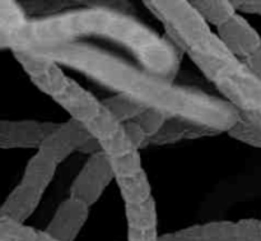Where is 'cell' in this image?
<instances>
[{
  "instance_id": "obj_1",
  "label": "cell",
  "mask_w": 261,
  "mask_h": 241,
  "mask_svg": "<svg viewBox=\"0 0 261 241\" xmlns=\"http://www.w3.org/2000/svg\"><path fill=\"white\" fill-rule=\"evenodd\" d=\"M38 54L84 74L117 94L132 97L148 109L161 110L171 119H182L227 133L240 116L239 110L226 100L173 83L88 43H70Z\"/></svg>"
},
{
  "instance_id": "obj_2",
  "label": "cell",
  "mask_w": 261,
  "mask_h": 241,
  "mask_svg": "<svg viewBox=\"0 0 261 241\" xmlns=\"http://www.w3.org/2000/svg\"><path fill=\"white\" fill-rule=\"evenodd\" d=\"M97 37L124 46L142 68L173 82L181 64V51L137 18L107 7H88L30 19L13 40L9 50L40 51Z\"/></svg>"
},
{
  "instance_id": "obj_3",
  "label": "cell",
  "mask_w": 261,
  "mask_h": 241,
  "mask_svg": "<svg viewBox=\"0 0 261 241\" xmlns=\"http://www.w3.org/2000/svg\"><path fill=\"white\" fill-rule=\"evenodd\" d=\"M116 180L110 158L103 152L89 156L70 186V197L92 207Z\"/></svg>"
},
{
  "instance_id": "obj_4",
  "label": "cell",
  "mask_w": 261,
  "mask_h": 241,
  "mask_svg": "<svg viewBox=\"0 0 261 241\" xmlns=\"http://www.w3.org/2000/svg\"><path fill=\"white\" fill-rule=\"evenodd\" d=\"M13 55L31 82L53 100L68 86L70 78L54 59L32 51H13Z\"/></svg>"
},
{
  "instance_id": "obj_5",
  "label": "cell",
  "mask_w": 261,
  "mask_h": 241,
  "mask_svg": "<svg viewBox=\"0 0 261 241\" xmlns=\"http://www.w3.org/2000/svg\"><path fill=\"white\" fill-rule=\"evenodd\" d=\"M59 124L37 120H2L0 148L3 150H40L46 138Z\"/></svg>"
},
{
  "instance_id": "obj_6",
  "label": "cell",
  "mask_w": 261,
  "mask_h": 241,
  "mask_svg": "<svg viewBox=\"0 0 261 241\" xmlns=\"http://www.w3.org/2000/svg\"><path fill=\"white\" fill-rule=\"evenodd\" d=\"M93 137L86 125L76 120L69 119L68 122L58 125V128L46 138L38 151L45 153L59 165L75 151L81 152L82 148Z\"/></svg>"
},
{
  "instance_id": "obj_7",
  "label": "cell",
  "mask_w": 261,
  "mask_h": 241,
  "mask_svg": "<svg viewBox=\"0 0 261 241\" xmlns=\"http://www.w3.org/2000/svg\"><path fill=\"white\" fill-rule=\"evenodd\" d=\"M216 33L224 46L241 60H246L261 49L260 33L240 13L219 26Z\"/></svg>"
},
{
  "instance_id": "obj_8",
  "label": "cell",
  "mask_w": 261,
  "mask_h": 241,
  "mask_svg": "<svg viewBox=\"0 0 261 241\" xmlns=\"http://www.w3.org/2000/svg\"><path fill=\"white\" fill-rule=\"evenodd\" d=\"M86 127L109 158L120 157L134 150L127 139L124 124L117 122L105 107Z\"/></svg>"
},
{
  "instance_id": "obj_9",
  "label": "cell",
  "mask_w": 261,
  "mask_h": 241,
  "mask_svg": "<svg viewBox=\"0 0 261 241\" xmlns=\"http://www.w3.org/2000/svg\"><path fill=\"white\" fill-rule=\"evenodd\" d=\"M89 208L83 202L69 197L58 207L43 231L60 241H75L88 220Z\"/></svg>"
},
{
  "instance_id": "obj_10",
  "label": "cell",
  "mask_w": 261,
  "mask_h": 241,
  "mask_svg": "<svg viewBox=\"0 0 261 241\" xmlns=\"http://www.w3.org/2000/svg\"><path fill=\"white\" fill-rule=\"evenodd\" d=\"M54 101L70 115V119L84 125L94 119L103 109L102 101H98L91 92L71 78L69 79L68 86Z\"/></svg>"
},
{
  "instance_id": "obj_11",
  "label": "cell",
  "mask_w": 261,
  "mask_h": 241,
  "mask_svg": "<svg viewBox=\"0 0 261 241\" xmlns=\"http://www.w3.org/2000/svg\"><path fill=\"white\" fill-rule=\"evenodd\" d=\"M126 241H158V214L154 198L142 204L125 206Z\"/></svg>"
},
{
  "instance_id": "obj_12",
  "label": "cell",
  "mask_w": 261,
  "mask_h": 241,
  "mask_svg": "<svg viewBox=\"0 0 261 241\" xmlns=\"http://www.w3.org/2000/svg\"><path fill=\"white\" fill-rule=\"evenodd\" d=\"M43 194L45 193L20 181L10 191L3 206L0 207V216L24 224L35 213L38 204L41 203Z\"/></svg>"
},
{
  "instance_id": "obj_13",
  "label": "cell",
  "mask_w": 261,
  "mask_h": 241,
  "mask_svg": "<svg viewBox=\"0 0 261 241\" xmlns=\"http://www.w3.org/2000/svg\"><path fill=\"white\" fill-rule=\"evenodd\" d=\"M30 19L22 5L14 0L0 2V47L9 49L10 43L22 32Z\"/></svg>"
},
{
  "instance_id": "obj_14",
  "label": "cell",
  "mask_w": 261,
  "mask_h": 241,
  "mask_svg": "<svg viewBox=\"0 0 261 241\" xmlns=\"http://www.w3.org/2000/svg\"><path fill=\"white\" fill-rule=\"evenodd\" d=\"M58 166V163L51 160L48 156H46L41 151H37L28 160L20 181L45 193L46 189L55 178Z\"/></svg>"
},
{
  "instance_id": "obj_15",
  "label": "cell",
  "mask_w": 261,
  "mask_h": 241,
  "mask_svg": "<svg viewBox=\"0 0 261 241\" xmlns=\"http://www.w3.org/2000/svg\"><path fill=\"white\" fill-rule=\"evenodd\" d=\"M116 184L125 206L142 204L153 198L152 186L144 170L137 175L117 178Z\"/></svg>"
},
{
  "instance_id": "obj_16",
  "label": "cell",
  "mask_w": 261,
  "mask_h": 241,
  "mask_svg": "<svg viewBox=\"0 0 261 241\" xmlns=\"http://www.w3.org/2000/svg\"><path fill=\"white\" fill-rule=\"evenodd\" d=\"M190 3L209 26L217 28L237 14L233 3L229 0H194Z\"/></svg>"
},
{
  "instance_id": "obj_17",
  "label": "cell",
  "mask_w": 261,
  "mask_h": 241,
  "mask_svg": "<svg viewBox=\"0 0 261 241\" xmlns=\"http://www.w3.org/2000/svg\"><path fill=\"white\" fill-rule=\"evenodd\" d=\"M102 106L121 124L133 122L147 109L132 97L117 93L115 96L109 97V99L102 100Z\"/></svg>"
},
{
  "instance_id": "obj_18",
  "label": "cell",
  "mask_w": 261,
  "mask_h": 241,
  "mask_svg": "<svg viewBox=\"0 0 261 241\" xmlns=\"http://www.w3.org/2000/svg\"><path fill=\"white\" fill-rule=\"evenodd\" d=\"M227 134L250 147L261 150V128L246 112L240 111L239 119L227 130Z\"/></svg>"
},
{
  "instance_id": "obj_19",
  "label": "cell",
  "mask_w": 261,
  "mask_h": 241,
  "mask_svg": "<svg viewBox=\"0 0 261 241\" xmlns=\"http://www.w3.org/2000/svg\"><path fill=\"white\" fill-rule=\"evenodd\" d=\"M38 231L23 222L0 216V241H37Z\"/></svg>"
},
{
  "instance_id": "obj_20",
  "label": "cell",
  "mask_w": 261,
  "mask_h": 241,
  "mask_svg": "<svg viewBox=\"0 0 261 241\" xmlns=\"http://www.w3.org/2000/svg\"><path fill=\"white\" fill-rule=\"evenodd\" d=\"M203 241H237L236 222L212 221L201 225Z\"/></svg>"
},
{
  "instance_id": "obj_21",
  "label": "cell",
  "mask_w": 261,
  "mask_h": 241,
  "mask_svg": "<svg viewBox=\"0 0 261 241\" xmlns=\"http://www.w3.org/2000/svg\"><path fill=\"white\" fill-rule=\"evenodd\" d=\"M112 170L117 178H126L133 176L143 171L142 157H140V151L133 150L132 152L126 153L124 156H120L116 158H110Z\"/></svg>"
},
{
  "instance_id": "obj_22",
  "label": "cell",
  "mask_w": 261,
  "mask_h": 241,
  "mask_svg": "<svg viewBox=\"0 0 261 241\" xmlns=\"http://www.w3.org/2000/svg\"><path fill=\"white\" fill-rule=\"evenodd\" d=\"M171 117H168L167 115L163 111L157 109H145L139 116L135 119V122L140 125L143 130H144L145 135L148 137V139H152L155 135L160 134L161 130L165 128V125L167 124L168 120Z\"/></svg>"
},
{
  "instance_id": "obj_23",
  "label": "cell",
  "mask_w": 261,
  "mask_h": 241,
  "mask_svg": "<svg viewBox=\"0 0 261 241\" xmlns=\"http://www.w3.org/2000/svg\"><path fill=\"white\" fill-rule=\"evenodd\" d=\"M237 241H261L260 220L242 219L236 222Z\"/></svg>"
},
{
  "instance_id": "obj_24",
  "label": "cell",
  "mask_w": 261,
  "mask_h": 241,
  "mask_svg": "<svg viewBox=\"0 0 261 241\" xmlns=\"http://www.w3.org/2000/svg\"><path fill=\"white\" fill-rule=\"evenodd\" d=\"M158 241H203L201 225H194L178 231L160 235Z\"/></svg>"
},
{
  "instance_id": "obj_25",
  "label": "cell",
  "mask_w": 261,
  "mask_h": 241,
  "mask_svg": "<svg viewBox=\"0 0 261 241\" xmlns=\"http://www.w3.org/2000/svg\"><path fill=\"white\" fill-rule=\"evenodd\" d=\"M124 129L125 133H126L127 139H129L130 144L133 146L134 150L140 151L143 147H145L149 143V139L145 135L144 130L140 128V125L135 120L124 123Z\"/></svg>"
},
{
  "instance_id": "obj_26",
  "label": "cell",
  "mask_w": 261,
  "mask_h": 241,
  "mask_svg": "<svg viewBox=\"0 0 261 241\" xmlns=\"http://www.w3.org/2000/svg\"><path fill=\"white\" fill-rule=\"evenodd\" d=\"M232 3L237 13L261 15V0H234Z\"/></svg>"
},
{
  "instance_id": "obj_27",
  "label": "cell",
  "mask_w": 261,
  "mask_h": 241,
  "mask_svg": "<svg viewBox=\"0 0 261 241\" xmlns=\"http://www.w3.org/2000/svg\"><path fill=\"white\" fill-rule=\"evenodd\" d=\"M244 63L249 66L250 70L257 77V78L261 79V49L259 51L251 55L250 58H247L246 60H244Z\"/></svg>"
},
{
  "instance_id": "obj_28",
  "label": "cell",
  "mask_w": 261,
  "mask_h": 241,
  "mask_svg": "<svg viewBox=\"0 0 261 241\" xmlns=\"http://www.w3.org/2000/svg\"><path fill=\"white\" fill-rule=\"evenodd\" d=\"M37 241H60V240L53 237L51 235H48L46 231H38Z\"/></svg>"
},
{
  "instance_id": "obj_29",
  "label": "cell",
  "mask_w": 261,
  "mask_h": 241,
  "mask_svg": "<svg viewBox=\"0 0 261 241\" xmlns=\"http://www.w3.org/2000/svg\"><path fill=\"white\" fill-rule=\"evenodd\" d=\"M249 115L252 117V119L255 120V123H256V124L261 128V115H255V114H249Z\"/></svg>"
},
{
  "instance_id": "obj_30",
  "label": "cell",
  "mask_w": 261,
  "mask_h": 241,
  "mask_svg": "<svg viewBox=\"0 0 261 241\" xmlns=\"http://www.w3.org/2000/svg\"><path fill=\"white\" fill-rule=\"evenodd\" d=\"M260 227H261V220H260Z\"/></svg>"
}]
</instances>
